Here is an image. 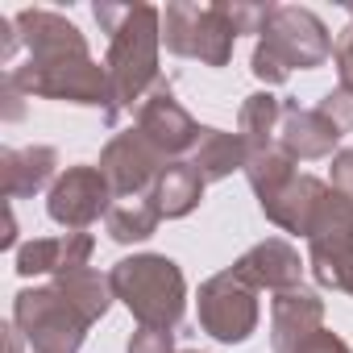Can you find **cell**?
Wrapping results in <instances>:
<instances>
[{
	"mask_svg": "<svg viewBox=\"0 0 353 353\" xmlns=\"http://www.w3.org/2000/svg\"><path fill=\"white\" fill-rule=\"evenodd\" d=\"M100 30L108 34V83H112V112L108 125H117L125 112H137V104L154 92L158 75V46H162V13L154 5H96L92 9Z\"/></svg>",
	"mask_w": 353,
	"mask_h": 353,
	"instance_id": "6da1fadb",
	"label": "cell"
},
{
	"mask_svg": "<svg viewBox=\"0 0 353 353\" xmlns=\"http://www.w3.org/2000/svg\"><path fill=\"white\" fill-rule=\"evenodd\" d=\"M270 9L274 5H245V0H212V5L174 0L162 9V46L204 67H225L241 34H262Z\"/></svg>",
	"mask_w": 353,
	"mask_h": 353,
	"instance_id": "7a4b0ae2",
	"label": "cell"
},
{
	"mask_svg": "<svg viewBox=\"0 0 353 353\" xmlns=\"http://www.w3.org/2000/svg\"><path fill=\"white\" fill-rule=\"evenodd\" d=\"M332 34L328 26L312 13V9H299V5H274L262 34H258V46H254V75L270 88V83H287L291 71H316L328 54H332Z\"/></svg>",
	"mask_w": 353,
	"mask_h": 353,
	"instance_id": "3957f363",
	"label": "cell"
},
{
	"mask_svg": "<svg viewBox=\"0 0 353 353\" xmlns=\"http://www.w3.org/2000/svg\"><path fill=\"white\" fill-rule=\"evenodd\" d=\"M112 295L133 312L137 328H174L188 312V279L166 254H133L108 270Z\"/></svg>",
	"mask_w": 353,
	"mask_h": 353,
	"instance_id": "277c9868",
	"label": "cell"
},
{
	"mask_svg": "<svg viewBox=\"0 0 353 353\" xmlns=\"http://www.w3.org/2000/svg\"><path fill=\"white\" fill-rule=\"evenodd\" d=\"M13 328L30 341L34 353H79L88 336V320L67 303V295L46 283V287H26L13 299Z\"/></svg>",
	"mask_w": 353,
	"mask_h": 353,
	"instance_id": "5b68a950",
	"label": "cell"
},
{
	"mask_svg": "<svg viewBox=\"0 0 353 353\" xmlns=\"http://www.w3.org/2000/svg\"><path fill=\"white\" fill-rule=\"evenodd\" d=\"M5 79L21 96H42V100H67V104L100 108L104 121L112 112L108 67L96 63V59H71V63H54V67H13Z\"/></svg>",
	"mask_w": 353,
	"mask_h": 353,
	"instance_id": "8992f818",
	"label": "cell"
},
{
	"mask_svg": "<svg viewBox=\"0 0 353 353\" xmlns=\"http://www.w3.org/2000/svg\"><path fill=\"white\" fill-rule=\"evenodd\" d=\"M196 312H200V328L221 341V345H241L258 332V291L229 266L212 279L200 283L196 295Z\"/></svg>",
	"mask_w": 353,
	"mask_h": 353,
	"instance_id": "52a82bcc",
	"label": "cell"
},
{
	"mask_svg": "<svg viewBox=\"0 0 353 353\" xmlns=\"http://www.w3.org/2000/svg\"><path fill=\"white\" fill-rule=\"evenodd\" d=\"M112 200L117 196H112V188L104 179V170L79 162V166H67L54 179V188L46 196V216L54 225H63L67 233H83L88 225H96L100 216H108Z\"/></svg>",
	"mask_w": 353,
	"mask_h": 353,
	"instance_id": "ba28073f",
	"label": "cell"
},
{
	"mask_svg": "<svg viewBox=\"0 0 353 353\" xmlns=\"http://www.w3.org/2000/svg\"><path fill=\"white\" fill-rule=\"evenodd\" d=\"M166 162L170 158L150 137H141L137 129L117 133L104 145V154H100V170H104V179H108L117 200L121 196H150L154 183H158V174L166 170Z\"/></svg>",
	"mask_w": 353,
	"mask_h": 353,
	"instance_id": "9c48e42d",
	"label": "cell"
},
{
	"mask_svg": "<svg viewBox=\"0 0 353 353\" xmlns=\"http://www.w3.org/2000/svg\"><path fill=\"white\" fill-rule=\"evenodd\" d=\"M13 26H17L21 50H26L21 67H54V63H71V59H92L79 26L54 9H21L13 17Z\"/></svg>",
	"mask_w": 353,
	"mask_h": 353,
	"instance_id": "30bf717a",
	"label": "cell"
},
{
	"mask_svg": "<svg viewBox=\"0 0 353 353\" xmlns=\"http://www.w3.org/2000/svg\"><path fill=\"white\" fill-rule=\"evenodd\" d=\"M137 133L141 137H150L170 162H179L183 154H192L196 150V141H200V125L192 121V112L174 100V88L166 83V79H158L154 83V92L137 104Z\"/></svg>",
	"mask_w": 353,
	"mask_h": 353,
	"instance_id": "8fae6325",
	"label": "cell"
},
{
	"mask_svg": "<svg viewBox=\"0 0 353 353\" xmlns=\"http://www.w3.org/2000/svg\"><path fill=\"white\" fill-rule=\"evenodd\" d=\"M233 270H237L254 291L283 295V291H299L307 262L299 258V250H295L291 241H283V237H266V241L250 245V250L233 262Z\"/></svg>",
	"mask_w": 353,
	"mask_h": 353,
	"instance_id": "7c38bea8",
	"label": "cell"
},
{
	"mask_svg": "<svg viewBox=\"0 0 353 353\" xmlns=\"http://www.w3.org/2000/svg\"><path fill=\"white\" fill-rule=\"evenodd\" d=\"M92 250L96 241L88 233H59V237H34L26 245H17V258H13V270L21 279H38V274H50V279H63L71 270H83L92 262Z\"/></svg>",
	"mask_w": 353,
	"mask_h": 353,
	"instance_id": "4fadbf2b",
	"label": "cell"
},
{
	"mask_svg": "<svg viewBox=\"0 0 353 353\" xmlns=\"http://www.w3.org/2000/svg\"><path fill=\"white\" fill-rule=\"evenodd\" d=\"M345 133L320 112V108H299L295 100H283V125H279V150L295 162H316L332 158L336 141Z\"/></svg>",
	"mask_w": 353,
	"mask_h": 353,
	"instance_id": "5bb4252c",
	"label": "cell"
},
{
	"mask_svg": "<svg viewBox=\"0 0 353 353\" xmlns=\"http://www.w3.org/2000/svg\"><path fill=\"white\" fill-rule=\"evenodd\" d=\"M324 324V299L316 291H283L270 299V345L274 353H295Z\"/></svg>",
	"mask_w": 353,
	"mask_h": 353,
	"instance_id": "9a60e30c",
	"label": "cell"
},
{
	"mask_svg": "<svg viewBox=\"0 0 353 353\" xmlns=\"http://www.w3.org/2000/svg\"><path fill=\"white\" fill-rule=\"evenodd\" d=\"M54 170H59L54 145L0 150V192H5V200H30L42 188H54V179H59Z\"/></svg>",
	"mask_w": 353,
	"mask_h": 353,
	"instance_id": "2e32d148",
	"label": "cell"
},
{
	"mask_svg": "<svg viewBox=\"0 0 353 353\" xmlns=\"http://www.w3.org/2000/svg\"><path fill=\"white\" fill-rule=\"evenodd\" d=\"M328 196V183L316 179V174H295V179L262 204V216L270 225H279L283 233H295V237H312V225L320 216V204Z\"/></svg>",
	"mask_w": 353,
	"mask_h": 353,
	"instance_id": "e0dca14e",
	"label": "cell"
},
{
	"mask_svg": "<svg viewBox=\"0 0 353 353\" xmlns=\"http://www.w3.org/2000/svg\"><path fill=\"white\" fill-rule=\"evenodd\" d=\"M204 188H208V179L188 158H179V162H166V170L158 174V183H154L150 196H154L162 221H183V216H192L200 208Z\"/></svg>",
	"mask_w": 353,
	"mask_h": 353,
	"instance_id": "ac0fdd59",
	"label": "cell"
},
{
	"mask_svg": "<svg viewBox=\"0 0 353 353\" xmlns=\"http://www.w3.org/2000/svg\"><path fill=\"white\" fill-rule=\"evenodd\" d=\"M188 162L204 174L208 183L229 179L233 170H245L250 162V145L241 141V133H225V129H200L196 150L188 154Z\"/></svg>",
	"mask_w": 353,
	"mask_h": 353,
	"instance_id": "d6986e66",
	"label": "cell"
},
{
	"mask_svg": "<svg viewBox=\"0 0 353 353\" xmlns=\"http://www.w3.org/2000/svg\"><path fill=\"white\" fill-rule=\"evenodd\" d=\"M279 125H283V100L270 92H254L245 96L241 112H237V133L250 145V154L274 150L279 145Z\"/></svg>",
	"mask_w": 353,
	"mask_h": 353,
	"instance_id": "ffe728a7",
	"label": "cell"
},
{
	"mask_svg": "<svg viewBox=\"0 0 353 353\" xmlns=\"http://www.w3.org/2000/svg\"><path fill=\"white\" fill-rule=\"evenodd\" d=\"M158 221H162V212H158L154 196H121V200H112V208L104 216L108 237L121 241V245H133V241L154 237Z\"/></svg>",
	"mask_w": 353,
	"mask_h": 353,
	"instance_id": "44dd1931",
	"label": "cell"
},
{
	"mask_svg": "<svg viewBox=\"0 0 353 353\" xmlns=\"http://www.w3.org/2000/svg\"><path fill=\"white\" fill-rule=\"evenodd\" d=\"M54 287L67 295V303L88 320V324H96V320H104V312L112 307V283H108V274H100V270H92V266H83V270H71V274H63V279H54Z\"/></svg>",
	"mask_w": 353,
	"mask_h": 353,
	"instance_id": "7402d4cb",
	"label": "cell"
},
{
	"mask_svg": "<svg viewBox=\"0 0 353 353\" xmlns=\"http://www.w3.org/2000/svg\"><path fill=\"white\" fill-rule=\"evenodd\" d=\"M353 245V200L336 188H328L324 204H320V216L312 225V237H307V250H349Z\"/></svg>",
	"mask_w": 353,
	"mask_h": 353,
	"instance_id": "603a6c76",
	"label": "cell"
},
{
	"mask_svg": "<svg viewBox=\"0 0 353 353\" xmlns=\"http://www.w3.org/2000/svg\"><path fill=\"white\" fill-rule=\"evenodd\" d=\"M295 174H299V170H295V158H287L279 145H274V150H262V154H250V162H245V179H250L258 204L274 200V196L295 179Z\"/></svg>",
	"mask_w": 353,
	"mask_h": 353,
	"instance_id": "cb8c5ba5",
	"label": "cell"
},
{
	"mask_svg": "<svg viewBox=\"0 0 353 353\" xmlns=\"http://www.w3.org/2000/svg\"><path fill=\"white\" fill-rule=\"evenodd\" d=\"M307 270L324 291L353 299V245L349 250H307Z\"/></svg>",
	"mask_w": 353,
	"mask_h": 353,
	"instance_id": "d4e9b609",
	"label": "cell"
},
{
	"mask_svg": "<svg viewBox=\"0 0 353 353\" xmlns=\"http://www.w3.org/2000/svg\"><path fill=\"white\" fill-rule=\"evenodd\" d=\"M316 108H320L341 133H353V92H349V88H332Z\"/></svg>",
	"mask_w": 353,
	"mask_h": 353,
	"instance_id": "484cf974",
	"label": "cell"
},
{
	"mask_svg": "<svg viewBox=\"0 0 353 353\" xmlns=\"http://www.w3.org/2000/svg\"><path fill=\"white\" fill-rule=\"evenodd\" d=\"M125 353H174V332H166V328H137L129 336Z\"/></svg>",
	"mask_w": 353,
	"mask_h": 353,
	"instance_id": "4316f807",
	"label": "cell"
},
{
	"mask_svg": "<svg viewBox=\"0 0 353 353\" xmlns=\"http://www.w3.org/2000/svg\"><path fill=\"white\" fill-rule=\"evenodd\" d=\"M332 63H336L341 88H349V92H353V17H349V26L341 30L336 46H332Z\"/></svg>",
	"mask_w": 353,
	"mask_h": 353,
	"instance_id": "83f0119b",
	"label": "cell"
},
{
	"mask_svg": "<svg viewBox=\"0 0 353 353\" xmlns=\"http://www.w3.org/2000/svg\"><path fill=\"white\" fill-rule=\"evenodd\" d=\"M328 188H336V192H345L353 200V150H336L332 154V183Z\"/></svg>",
	"mask_w": 353,
	"mask_h": 353,
	"instance_id": "f1b7e54d",
	"label": "cell"
},
{
	"mask_svg": "<svg viewBox=\"0 0 353 353\" xmlns=\"http://www.w3.org/2000/svg\"><path fill=\"white\" fill-rule=\"evenodd\" d=\"M295 353H349V345H345L336 332H324V328H320V332H316V336H307Z\"/></svg>",
	"mask_w": 353,
	"mask_h": 353,
	"instance_id": "f546056e",
	"label": "cell"
},
{
	"mask_svg": "<svg viewBox=\"0 0 353 353\" xmlns=\"http://www.w3.org/2000/svg\"><path fill=\"white\" fill-rule=\"evenodd\" d=\"M17 336H21V332H17V328H9V353H21V341H17Z\"/></svg>",
	"mask_w": 353,
	"mask_h": 353,
	"instance_id": "4dcf8cb0",
	"label": "cell"
},
{
	"mask_svg": "<svg viewBox=\"0 0 353 353\" xmlns=\"http://www.w3.org/2000/svg\"><path fill=\"white\" fill-rule=\"evenodd\" d=\"M183 353H200V349H183Z\"/></svg>",
	"mask_w": 353,
	"mask_h": 353,
	"instance_id": "1f68e13d",
	"label": "cell"
}]
</instances>
